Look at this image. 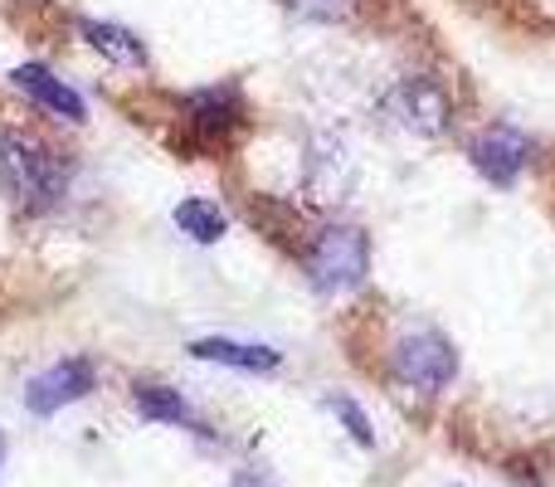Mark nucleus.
<instances>
[{
  "label": "nucleus",
  "instance_id": "nucleus-5",
  "mask_svg": "<svg viewBox=\"0 0 555 487\" xmlns=\"http://www.w3.org/2000/svg\"><path fill=\"white\" fill-rule=\"evenodd\" d=\"M468 156H473V166H478L482 181H492V185L507 191V185H517V176L527 171V162H531V137L517 132L512 123H492L473 137Z\"/></svg>",
  "mask_w": 555,
  "mask_h": 487
},
{
  "label": "nucleus",
  "instance_id": "nucleus-13",
  "mask_svg": "<svg viewBox=\"0 0 555 487\" xmlns=\"http://www.w3.org/2000/svg\"><path fill=\"white\" fill-rule=\"evenodd\" d=\"M132 405L142 420H156V424H191V405H185L181 390L171 385H152V381H137L132 385Z\"/></svg>",
  "mask_w": 555,
  "mask_h": 487
},
{
  "label": "nucleus",
  "instance_id": "nucleus-15",
  "mask_svg": "<svg viewBox=\"0 0 555 487\" xmlns=\"http://www.w3.org/2000/svg\"><path fill=\"white\" fill-rule=\"evenodd\" d=\"M287 10H293L297 20H346L351 15V0H283Z\"/></svg>",
  "mask_w": 555,
  "mask_h": 487
},
{
  "label": "nucleus",
  "instance_id": "nucleus-11",
  "mask_svg": "<svg viewBox=\"0 0 555 487\" xmlns=\"http://www.w3.org/2000/svg\"><path fill=\"white\" fill-rule=\"evenodd\" d=\"M336 166H341V171H351L346 146L336 142V137H317V142H312V162H307V181H312V191L322 195V201H336V195L346 191V181H336Z\"/></svg>",
  "mask_w": 555,
  "mask_h": 487
},
{
  "label": "nucleus",
  "instance_id": "nucleus-8",
  "mask_svg": "<svg viewBox=\"0 0 555 487\" xmlns=\"http://www.w3.org/2000/svg\"><path fill=\"white\" fill-rule=\"evenodd\" d=\"M185 113H191V127L205 137H224L234 123L244 117V98L240 88L230 84H215V88H201V93L185 98Z\"/></svg>",
  "mask_w": 555,
  "mask_h": 487
},
{
  "label": "nucleus",
  "instance_id": "nucleus-4",
  "mask_svg": "<svg viewBox=\"0 0 555 487\" xmlns=\"http://www.w3.org/2000/svg\"><path fill=\"white\" fill-rule=\"evenodd\" d=\"M380 107L395 127H404V132H414V137H439L453 117L449 93H443L434 78H400V84L385 93Z\"/></svg>",
  "mask_w": 555,
  "mask_h": 487
},
{
  "label": "nucleus",
  "instance_id": "nucleus-10",
  "mask_svg": "<svg viewBox=\"0 0 555 487\" xmlns=\"http://www.w3.org/2000/svg\"><path fill=\"white\" fill-rule=\"evenodd\" d=\"M83 39L98 49V54H107L113 64H122V68H137V64H146V44L132 35V29H122V25H107V20H83Z\"/></svg>",
  "mask_w": 555,
  "mask_h": 487
},
{
  "label": "nucleus",
  "instance_id": "nucleus-2",
  "mask_svg": "<svg viewBox=\"0 0 555 487\" xmlns=\"http://www.w3.org/2000/svg\"><path fill=\"white\" fill-rule=\"evenodd\" d=\"M371 273V240L356 225H326L307 248V278L317 293H351Z\"/></svg>",
  "mask_w": 555,
  "mask_h": 487
},
{
  "label": "nucleus",
  "instance_id": "nucleus-3",
  "mask_svg": "<svg viewBox=\"0 0 555 487\" xmlns=\"http://www.w3.org/2000/svg\"><path fill=\"white\" fill-rule=\"evenodd\" d=\"M390 371H395V381L410 385V390L439 395V390H449L453 375H459V351H453V342L443 332L424 326V332L400 336V346L390 351Z\"/></svg>",
  "mask_w": 555,
  "mask_h": 487
},
{
  "label": "nucleus",
  "instance_id": "nucleus-1",
  "mask_svg": "<svg viewBox=\"0 0 555 487\" xmlns=\"http://www.w3.org/2000/svg\"><path fill=\"white\" fill-rule=\"evenodd\" d=\"M64 181H68L64 156L39 146L35 137L0 132V185H5V195L20 210L39 215V210H49V205H59Z\"/></svg>",
  "mask_w": 555,
  "mask_h": 487
},
{
  "label": "nucleus",
  "instance_id": "nucleus-14",
  "mask_svg": "<svg viewBox=\"0 0 555 487\" xmlns=\"http://www.w3.org/2000/svg\"><path fill=\"white\" fill-rule=\"evenodd\" d=\"M332 414H336V420L346 424V434H351V439L361 444V449H371V444H375V430H371V420H365V410H361V405L351 400V395H336V400H332Z\"/></svg>",
  "mask_w": 555,
  "mask_h": 487
},
{
  "label": "nucleus",
  "instance_id": "nucleus-12",
  "mask_svg": "<svg viewBox=\"0 0 555 487\" xmlns=\"http://www.w3.org/2000/svg\"><path fill=\"white\" fill-rule=\"evenodd\" d=\"M176 230L191 234L195 244H220L224 230H230V220H224V210L215 201H205V195H191V201L176 205Z\"/></svg>",
  "mask_w": 555,
  "mask_h": 487
},
{
  "label": "nucleus",
  "instance_id": "nucleus-7",
  "mask_svg": "<svg viewBox=\"0 0 555 487\" xmlns=\"http://www.w3.org/2000/svg\"><path fill=\"white\" fill-rule=\"evenodd\" d=\"M10 84L20 88V93L29 98V103H39L44 113L64 117V123H83L88 117V103L74 93V88L64 84V78H54L44 64H20L15 74H10Z\"/></svg>",
  "mask_w": 555,
  "mask_h": 487
},
{
  "label": "nucleus",
  "instance_id": "nucleus-16",
  "mask_svg": "<svg viewBox=\"0 0 555 487\" xmlns=\"http://www.w3.org/2000/svg\"><path fill=\"white\" fill-rule=\"evenodd\" d=\"M230 487H269V483H259V473H234Z\"/></svg>",
  "mask_w": 555,
  "mask_h": 487
},
{
  "label": "nucleus",
  "instance_id": "nucleus-17",
  "mask_svg": "<svg viewBox=\"0 0 555 487\" xmlns=\"http://www.w3.org/2000/svg\"><path fill=\"white\" fill-rule=\"evenodd\" d=\"M0 463H5V434H0Z\"/></svg>",
  "mask_w": 555,
  "mask_h": 487
},
{
  "label": "nucleus",
  "instance_id": "nucleus-9",
  "mask_svg": "<svg viewBox=\"0 0 555 487\" xmlns=\"http://www.w3.org/2000/svg\"><path fill=\"white\" fill-rule=\"evenodd\" d=\"M195 361H215V366H234V371H273L283 356L273 346H249V342H230V336H201L191 342Z\"/></svg>",
  "mask_w": 555,
  "mask_h": 487
},
{
  "label": "nucleus",
  "instance_id": "nucleus-6",
  "mask_svg": "<svg viewBox=\"0 0 555 487\" xmlns=\"http://www.w3.org/2000/svg\"><path fill=\"white\" fill-rule=\"evenodd\" d=\"M98 371L88 356H64L49 371H39L35 381L25 385V410L29 414H59L64 405H78L88 390H93Z\"/></svg>",
  "mask_w": 555,
  "mask_h": 487
}]
</instances>
